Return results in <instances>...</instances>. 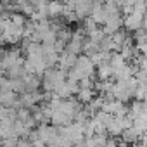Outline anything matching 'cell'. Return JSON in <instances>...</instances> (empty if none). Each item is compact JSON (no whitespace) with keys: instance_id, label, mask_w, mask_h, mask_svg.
Here are the masks:
<instances>
[{"instance_id":"44dd1931","label":"cell","mask_w":147,"mask_h":147,"mask_svg":"<svg viewBox=\"0 0 147 147\" xmlns=\"http://www.w3.org/2000/svg\"><path fill=\"white\" fill-rule=\"evenodd\" d=\"M31 144H33V147H47V144L42 142V140H35V142H31Z\"/></svg>"},{"instance_id":"6da1fadb","label":"cell","mask_w":147,"mask_h":147,"mask_svg":"<svg viewBox=\"0 0 147 147\" xmlns=\"http://www.w3.org/2000/svg\"><path fill=\"white\" fill-rule=\"evenodd\" d=\"M144 16H145V14L137 12V11H133L131 14L125 16V18H123V28H125V31H126V33H135V31L142 30Z\"/></svg>"},{"instance_id":"ffe728a7","label":"cell","mask_w":147,"mask_h":147,"mask_svg":"<svg viewBox=\"0 0 147 147\" xmlns=\"http://www.w3.org/2000/svg\"><path fill=\"white\" fill-rule=\"evenodd\" d=\"M104 147H118V138L107 137V140H106V145H104Z\"/></svg>"},{"instance_id":"9c48e42d","label":"cell","mask_w":147,"mask_h":147,"mask_svg":"<svg viewBox=\"0 0 147 147\" xmlns=\"http://www.w3.org/2000/svg\"><path fill=\"white\" fill-rule=\"evenodd\" d=\"M94 99H95V90H94V88H88V90H80V92H78V95H76V100H78L80 104H83V106L90 104Z\"/></svg>"},{"instance_id":"3957f363","label":"cell","mask_w":147,"mask_h":147,"mask_svg":"<svg viewBox=\"0 0 147 147\" xmlns=\"http://www.w3.org/2000/svg\"><path fill=\"white\" fill-rule=\"evenodd\" d=\"M76 69H80L82 73H83V76L85 78H90V76H94V73H95V64L90 61V57H87V55H80L78 57V61H76V66H75Z\"/></svg>"},{"instance_id":"603a6c76","label":"cell","mask_w":147,"mask_h":147,"mask_svg":"<svg viewBox=\"0 0 147 147\" xmlns=\"http://www.w3.org/2000/svg\"><path fill=\"white\" fill-rule=\"evenodd\" d=\"M131 147H147V145H144V144H133Z\"/></svg>"},{"instance_id":"277c9868","label":"cell","mask_w":147,"mask_h":147,"mask_svg":"<svg viewBox=\"0 0 147 147\" xmlns=\"http://www.w3.org/2000/svg\"><path fill=\"white\" fill-rule=\"evenodd\" d=\"M78 57H80V55H73V54H69L67 50L62 52V54H59V62H57L59 69H61V71H69V69H73V67L76 66Z\"/></svg>"},{"instance_id":"7c38bea8","label":"cell","mask_w":147,"mask_h":147,"mask_svg":"<svg viewBox=\"0 0 147 147\" xmlns=\"http://www.w3.org/2000/svg\"><path fill=\"white\" fill-rule=\"evenodd\" d=\"M82 30L85 31L87 36H90V35H92L95 30H99V28H97V24H95V21H94L92 18H87V19L82 23Z\"/></svg>"},{"instance_id":"7a4b0ae2","label":"cell","mask_w":147,"mask_h":147,"mask_svg":"<svg viewBox=\"0 0 147 147\" xmlns=\"http://www.w3.org/2000/svg\"><path fill=\"white\" fill-rule=\"evenodd\" d=\"M121 28H123V16H121V12H119V14L109 16L102 30H104V33H106L107 36H111V35H114L116 31H119Z\"/></svg>"},{"instance_id":"7402d4cb","label":"cell","mask_w":147,"mask_h":147,"mask_svg":"<svg viewBox=\"0 0 147 147\" xmlns=\"http://www.w3.org/2000/svg\"><path fill=\"white\" fill-rule=\"evenodd\" d=\"M140 144H144V145H147V131L140 137Z\"/></svg>"},{"instance_id":"5b68a950","label":"cell","mask_w":147,"mask_h":147,"mask_svg":"<svg viewBox=\"0 0 147 147\" xmlns=\"http://www.w3.org/2000/svg\"><path fill=\"white\" fill-rule=\"evenodd\" d=\"M24 87H26V92L28 94H35L42 88V78L35 76V75H28L24 78Z\"/></svg>"},{"instance_id":"4fadbf2b","label":"cell","mask_w":147,"mask_h":147,"mask_svg":"<svg viewBox=\"0 0 147 147\" xmlns=\"http://www.w3.org/2000/svg\"><path fill=\"white\" fill-rule=\"evenodd\" d=\"M99 50H100V52H113V50H114V45H113L111 36L106 35V36L100 40V43H99Z\"/></svg>"},{"instance_id":"8fae6325","label":"cell","mask_w":147,"mask_h":147,"mask_svg":"<svg viewBox=\"0 0 147 147\" xmlns=\"http://www.w3.org/2000/svg\"><path fill=\"white\" fill-rule=\"evenodd\" d=\"M57 40H62V42H66V43H69L71 40H73V30L66 24V26H62L59 31H57Z\"/></svg>"},{"instance_id":"9a60e30c","label":"cell","mask_w":147,"mask_h":147,"mask_svg":"<svg viewBox=\"0 0 147 147\" xmlns=\"http://www.w3.org/2000/svg\"><path fill=\"white\" fill-rule=\"evenodd\" d=\"M12 82V92L18 94V95H23L26 92V87H24V80H11Z\"/></svg>"},{"instance_id":"52a82bcc","label":"cell","mask_w":147,"mask_h":147,"mask_svg":"<svg viewBox=\"0 0 147 147\" xmlns=\"http://www.w3.org/2000/svg\"><path fill=\"white\" fill-rule=\"evenodd\" d=\"M121 133H123L121 118H116V116H114V119H113V121L109 123V126H107V135L113 137V138H116V137H121Z\"/></svg>"},{"instance_id":"2e32d148","label":"cell","mask_w":147,"mask_h":147,"mask_svg":"<svg viewBox=\"0 0 147 147\" xmlns=\"http://www.w3.org/2000/svg\"><path fill=\"white\" fill-rule=\"evenodd\" d=\"M28 119H31V109L19 107V109H18V121H21V123H26Z\"/></svg>"},{"instance_id":"d6986e66","label":"cell","mask_w":147,"mask_h":147,"mask_svg":"<svg viewBox=\"0 0 147 147\" xmlns=\"http://www.w3.org/2000/svg\"><path fill=\"white\" fill-rule=\"evenodd\" d=\"M18 147H33V144L30 142V138H19L18 140Z\"/></svg>"},{"instance_id":"8992f818","label":"cell","mask_w":147,"mask_h":147,"mask_svg":"<svg viewBox=\"0 0 147 147\" xmlns=\"http://www.w3.org/2000/svg\"><path fill=\"white\" fill-rule=\"evenodd\" d=\"M62 11H64V4H59V2H50V4L47 5V14H49V19H61Z\"/></svg>"},{"instance_id":"ba28073f","label":"cell","mask_w":147,"mask_h":147,"mask_svg":"<svg viewBox=\"0 0 147 147\" xmlns=\"http://www.w3.org/2000/svg\"><path fill=\"white\" fill-rule=\"evenodd\" d=\"M97 78H99V82L113 80V67H111V64H100L97 67Z\"/></svg>"},{"instance_id":"5bb4252c","label":"cell","mask_w":147,"mask_h":147,"mask_svg":"<svg viewBox=\"0 0 147 147\" xmlns=\"http://www.w3.org/2000/svg\"><path fill=\"white\" fill-rule=\"evenodd\" d=\"M26 21H28V18L23 16V14H19V12L11 14V23H12L14 26H18V28H23V26L26 24Z\"/></svg>"},{"instance_id":"ac0fdd59","label":"cell","mask_w":147,"mask_h":147,"mask_svg":"<svg viewBox=\"0 0 147 147\" xmlns=\"http://www.w3.org/2000/svg\"><path fill=\"white\" fill-rule=\"evenodd\" d=\"M135 47H137V52H138L142 57L147 59V43H144V45H135Z\"/></svg>"},{"instance_id":"e0dca14e","label":"cell","mask_w":147,"mask_h":147,"mask_svg":"<svg viewBox=\"0 0 147 147\" xmlns=\"http://www.w3.org/2000/svg\"><path fill=\"white\" fill-rule=\"evenodd\" d=\"M145 94H147V85H138L137 87V90H135V100H138V102H144L145 100Z\"/></svg>"},{"instance_id":"30bf717a","label":"cell","mask_w":147,"mask_h":147,"mask_svg":"<svg viewBox=\"0 0 147 147\" xmlns=\"http://www.w3.org/2000/svg\"><path fill=\"white\" fill-rule=\"evenodd\" d=\"M121 140L126 142L128 145H133V144H137V140H140V135H138L133 128H128V130H123V133H121Z\"/></svg>"}]
</instances>
